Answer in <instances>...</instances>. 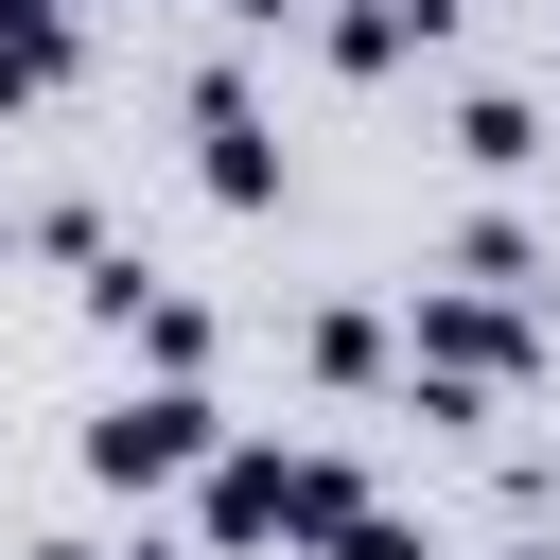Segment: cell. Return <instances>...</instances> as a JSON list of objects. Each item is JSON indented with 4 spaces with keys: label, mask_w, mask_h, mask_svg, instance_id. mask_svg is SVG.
Returning <instances> with one entry per match:
<instances>
[{
    "label": "cell",
    "mask_w": 560,
    "mask_h": 560,
    "mask_svg": "<svg viewBox=\"0 0 560 560\" xmlns=\"http://www.w3.org/2000/svg\"><path fill=\"white\" fill-rule=\"evenodd\" d=\"M18 560H122V542H105V525H35ZM140 560H158V542H140Z\"/></svg>",
    "instance_id": "9c48e42d"
},
{
    "label": "cell",
    "mask_w": 560,
    "mask_h": 560,
    "mask_svg": "<svg viewBox=\"0 0 560 560\" xmlns=\"http://www.w3.org/2000/svg\"><path fill=\"white\" fill-rule=\"evenodd\" d=\"M315 560H438V525H420V508H385V490H368V508H350V525H332V542H315Z\"/></svg>",
    "instance_id": "ba28073f"
},
{
    "label": "cell",
    "mask_w": 560,
    "mask_h": 560,
    "mask_svg": "<svg viewBox=\"0 0 560 560\" xmlns=\"http://www.w3.org/2000/svg\"><path fill=\"white\" fill-rule=\"evenodd\" d=\"M315 35H332V70H368V88H385V70H420V52L455 35V0H332Z\"/></svg>",
    "instance_id": "277c9868"
},
{
    "label": "cell",
    "mask_w": 560,
    "mask_h": 560,
    "mask_svg": "<svg viewBox=\"0 0 560 560\" xmlns=\"http://www.w3.org/2000/svg\"><path fill=\"white\" fill-rule=\"evenodd\" d=\"M280 175H298V158H280L262 88L210 52V70H192V192H210V210H280Z\"/></svg>",
    "instance_id": "7a4b0ae2"
},
{
    "label": "cell",
    "mask_w": 560,
    "mask_h": 560,
    "mask_svg": "<svg viewBox=\"0 0 560 560\" xmlns=\"http://www.w3.org/2000/svg\"><path fill=\"white\" fill-rule=\"evenodd\" d=\"M455 280H490V298H542V228L525 210H455V245H438Z\"/></svg>",
    "instance_id": "8992f818"
},
{
    "label": "cell",
    "mask_w": 560,
    "mask_h": 560,
    "mask_svg": "<svg viewBox=\"0 0 560 560\" xmlns=\"http://www.w3.org/2000/svg\"><path fill=\"white\" fill-rule=\"evenodd\" d=\"M455 158L472 175H542V105L525 88H455Z\"/></svg>",
    "instance_id": "5b68a950"
},
{
    "label": "cell",
    "mask_w": 560,
    "mask_h": 560,
    "mask_svg": "<svg viewBox=\"0 0 560 560\" xmlns=\"http://www.w3.org/2000/svg\"><path fill=\"white\" fill-rule=\"evenodd\" d=\"M210 438H228V402H210V368H140L122 402H88V438H70V472H88V490H140V508H158V490H192V455H210Z\"/></svg>",
    "instance_id": "6da1fadb"
},
{
    "label": "cell",
    "mask_w": 560,
    "mask_h": 560,
    "mask_svg": "<svg viewBox=\"0 0 560 560\" xmlns=\"http://www.w3.org/2000/svg\"><path fill=\"white\" fill-rule=\"evenodd\" d=\"M192 525H210V560H262L280 542V438H210L192 455Z\"/></svg>",
    "instance_id": "3957f363"
},
{
    "label": "cell",
    "mask_w": 560,
    "mask_h": 560,
    "mask_svg": "<svg viewBox=\"0 0 560 560\" xmlns=\"http://www.w3.org/2000/svg\"><path fill=\"white\" fill-rule=\"evenodd\" d=\"M298 368H315V385H385V315H368V298H315V315H298Z\"/></svg>",
    "instance_id": "52a82bcc"
}]
</instances>
